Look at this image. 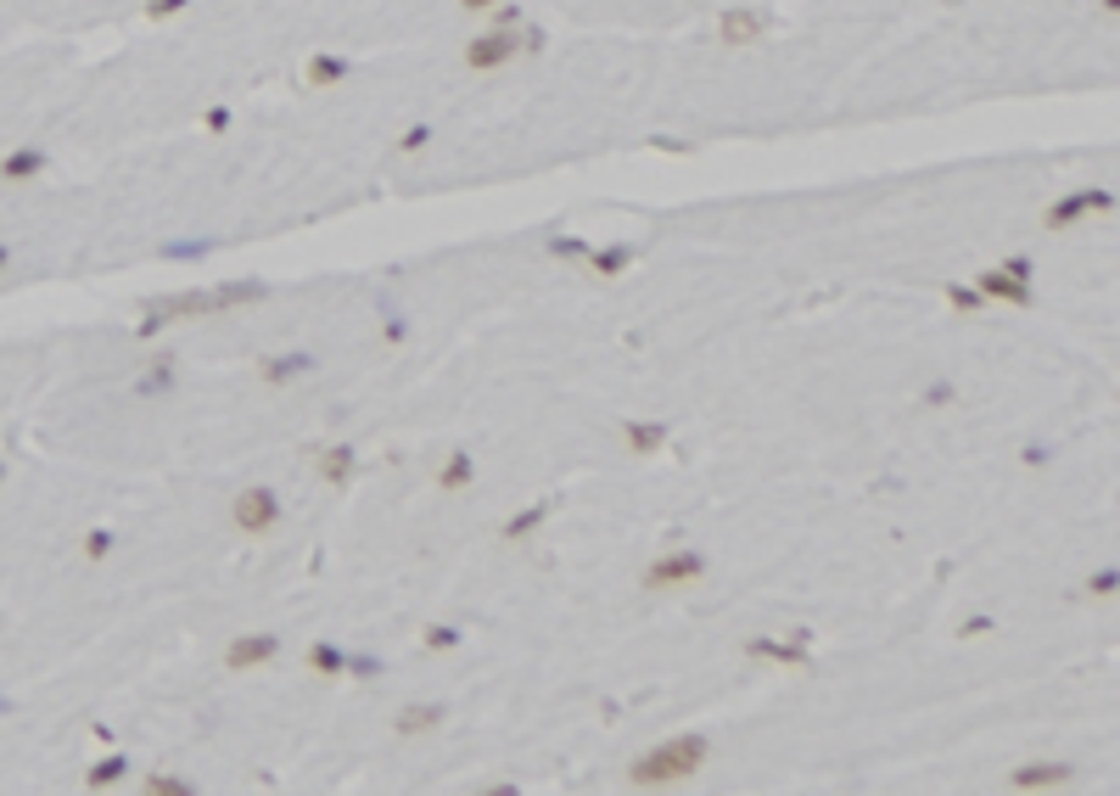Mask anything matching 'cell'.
Segmentation results:
<instances>
[{
  "instance_id": "38",
  "label": "cell",
  "mask_w": 1120,
  "mask_h": 796,
  "mask_svg": "<svg viewBox=\"0 0 1120 796\" xmlns=\"http://www.w3.org/2000/svg\"><path fill=\"white\" fill-rule=\"evenodd\" d=\"M981 634H992V618H969L963 623V639H981Z\"/></svg>"
},
{
  "instance_id": "14",
  "label": "cell",
  "mask_w": 1120,
  "mask_h": 796,
  "mask_svg": "<svg viewBox=\"0 0 1120 796\" xmlns=\"http://www.w3.org/2000/svg\"><path fill=\"white\" fill-rule=\"evenodd\" d=\"M622 443H627V454L650 460V454L667 449V427H661V420H622Z\"/></svg>"
},
{
  "instance_id": "10",
  "label": "cell",
  "mask_w": 1120,
  "mask_h": 796,
  "mask_svg": "<svg viewBox=\"0 0 1120 796\" xmlns=\"http://www.w3.org/2000/svg\"><path fill=\"white\" fill-rule=\"evenodd\" d=\"M975 292H981V298H997V303H1014V309H1031V303H1037L1031 280H1014L1008 269H981V275H975Z\"/></svg>"
},
{
  "instance_id": "30",
  "label": "cell",
  "mask_w": 1120,
  "mask_h": 796,
  "mask_svg": "<svg viewBox=\"0 0 1120 796\" xmlns=\"http://www.w3.org/2000/svg\"><path fill=\"white\" fill-rule=\"evenodd\" d=\"M146 791H152V796H190V785H185V780H169V774H152V780H146Z\"/></svg>"
},
{
  "instance_id": "27",
  "label": "cell",
  "mask_w": 1120,
  "mask_h": 796,
  "mask_svg": "<svg viewBox=\"0 0 1120 796\" xmlns=\"http://www.w3.org/2000/svg\"><path fill=\"white\" fill-rule=\"evenodd\" d=\"M550 253L555 258H589V242L582 237H550Z\"/></svg>"
},
{
  "instance_id": "5",
  "label": "cell",
  "mask_w": 1120,
  "mask_h": 796,
  "mask_svg": "<svg viewBox=\"0 0 1120 796\" xmlns=\"http://www.w3.org/2000/svg\"><path fill=\"white\" fill-rule=\"evenodd\" d=\"M1087 214H1115V192H1109V185H1087V192H1070V197L1048 203L1042 224L1048 230H1076V219H1087Z\"/></svg>"
},
{
  "instance_id": "13",
  "label": "cell",
  "mask_w": 1120,
  "mask_h": 796,
  "mask_svg": "<svg viewBox=\"0 0 1120 796\" xmlns=\"http://www.w3.org/2000/svg\"><path fill=\"white\" fill-rule=\"evenodd\" d=\"M309 370H314V354H269V359H258V382H264V388H280V382L309 377Z\"/></svg>"
},
{
  "instance_id": "42",
  "label": "cell",
  "mask_w": 1120,
  "mask_h": 796,
  "mask_svg": "<svg viewBox=\"0 0 1120 796\" xmlns=\"http://www.w3.org/2000/svg\"><path fill=\"white\" fill-rule=\"evenodd\" d=\"M0 483H7V460H0Z\"/></svg>"
},
{
  "instance_id": "32",
  "label": "cell",
  "mask_w": 1120,
  "mask_h": 796,
  "mask_svg": "<svg viewBox=\"0 0 1120 796\" xmlns=\"http://www.w3.org/2000/svg\"><path fill=\"white\" fill-rule=\"evenodd\" d=\"M952 399H958V388H952V382H931V388H924V404H936V409H942V404H952Z\"/></svg>"
},
{
  "instance_id": "25",
  "label": "cell",
  "mask_w": 1120,
  "mask_h": 796,
  "mask_svg": "<svg viewBox=\"0 0 1120 796\" xmlns=\"http://www.w3.org/2000/svg\"><path fill=\"white\" fill-rule=\"evenodd\" d=\"M113 544H118V539H113L107 528H90V533H84V561H107Z\"/></svg>"
},
{
  "instance_id": "40",
  "label": "cell",
  "mask_w": 1120,
  "mask_h": 796,
  "mask_svg": "<svg viewBox=\"0 0 1120 796\" xmlns=\"http://www.w3.org/2000/svg\"><path fill=\"white\" fill-rule=\"evenodd\" d=\"M460 7H465V12H494L499 0H460Z\"/></svg>"
},
{
  "instance_id": "23",
  "label": "cell",
  "mask_w": 1120,
  "mask_h": 796,
  "mask_svg": "<svg viewBox=\"0 0 1120 796\" xmlns=\"http://www.w3.org/2000/svg\"><path fill=\"white\" fill-rule=\"evenodd\" d=\"M460 639H465V634H460L454 623H431V628L420 634V645H426V650H460Z\"/></svg>"
},
{
  "instance_id": "3",
  "label": "cell",
  "mask_w": 1120,
  "mask_h": 796,
  "mask_svg": "<svg viewBox=\"0 0 1120 796\" xmlns=\"http://www.w3.org/2000/svg\"><path fill=\"white\" fill-rule=\"evenodd\" d=\"M706 578V555L695 544H667L650 567L639 573V589L650 595H672V589H695Z\"/></svg>"
},
{
  "instance_id": "9",
  "label": "cell",
  "mask_w": 1120,
  "mask_h": 796,
  "mask_svg": "<svg viewBox=\"0 0 1120 796\" xmlns=\"http://www.w3.org/2000/svg\"><path fill=\"white\" fill-rule=\"evenodd\" d=\"M767 28H773V18H767L762 7H728V12L717 18V34H723V45H740V51H746V45H757V39H762Z\"/></svg>"
},
{
  "instance_id": "2",
  "label": "cell",
  "mask_w": 1120,
  "mask_h": 796,
  "mask_svg": "<svg viewBox=\"0 0 1120 796\" xmlns=\"http://www.w3.org/2000/svg\"><path fill=\"white\" fill-rule=\"evenodd\" d=\"M712 758V740L706 735H672L661 746H650V752H639L627 763V785H639V791H656V785H678V780H695Z\"/></svg>"
},
{
  "instance_id": "19",
  "label": "cell",
  "mask_w": 1120,
  "mask_h": 796,
  "mask_svg": "<svg viewBox=\"0 0 1120 796\" xmlns=\"http://www.w3.org/2000/svg\"><path fill=\"white\" fill-rule=\"evenodd\" d=\"M354 472H359V454H354L348 443H336V449H325V454H320V477H325L331 488H348V483H354Z\"/></svg>"
},
{
  "instance_id": "37",
  "label": "cell",
  "mask_w": 1120,
  "mask_h": 796,
  "mask_svg": "<svg viewBox=\"0 0 1120 796\" xmlns=\"http://www.w3.org/2000/svg\"><path fill=\"white\" fill-rule=\"evenodd\" d=\"M208 129L224 135V129H230V107H208Z\"/></svg>"
},
{
  "instance_id": "39",
  "label": "cell",
  "mask_w": 1120,
  "mask_h": 796,
  "mask_svg": "<svg viewBox=\"0 0 1120 796\" xmlns=\"http://www.w3.org/2000/svg\"><path fill=\"white\" fill-rule=\"evenodd\" d=\"M12 258H18V253H12V242H0V275H12Z\"/></svg>"
},
{
  "instance_id": "24",
  "label": "cell",
  "mask_w": 1120,
  "mask_h": 796,
  "mask_svg": "<svg viewBox=\"0 0 1120 796\" xmlns=\"http://www.w3.org/2000/svg\"><path fill=\"white\" fill-rule=\"evenodd\" d=\"M947 303H952V309H963V314H975L986 298H981L975 287H963V280H947Z\"/></svg>"
},
{
  "instance_id": "21",
  "label": "cell",
  "mask_w": 1120,
  "mask_h": 796,
  "mask_svg": "<svg viewBox=\"0 0 1120 796\" xmlns=\"http://www.w3.org/2000/svg\"><path fill=\"white\" fill-rule=\"evenodd\" d=\"M471 477H476V460H471L465 449H454V454H449L443 465H437V488H443V494H454V488H465Z\"/></svg>"
},
{
  "instance_id": "4",
  "label": "cell",
  "mask_w": 1120,
  "mask_h": 796,
  "mask_svg": "<svg viewBox=\"0 0 1120 796\" xmlns=\"http://www.w3.org/2000/svg\"><path fill=\"white\" fill-rule=\"evenodd\" d=\"M230 522L247 533V539H269L280 522H286V505L275 488H241L235 505H230Z\"/></svg>"
},
{
  "instance_id": "34",
  "label": "cell",
  "mask_w": 1120,
  "mask_h": 796,
  "mask_svg": "<svg viewBox=\"0 0 1120 796\" xmlns=\"http://www.w3.org/2000/svg\"><path fill=\"white\" fill-rule=\"evenodd\" d=\"M348 673H354V679H376V673H381V657H348Z\"/></svg>"
},
{
  "instance_id": "35",
  "label": "cell",
  "mask_w": 1120,
  "mask_h": 796,
  "mask_svg": "<svg viewBox=\"0 0 1120 796\" xmlns=\"http://www.w3.org/2000/svg\"><path fill=\"white\" fill-rule=\"evenodd\" d=\"M1115 584H1120V573H1115V567H1104V573H1098V578H1093V584H1087V589H1093V595H1104V600H1109V595H1115Z\"/></svg>"
},
{
  "instance_id": "29",
  "label": "cell",
  "mask_w": 1120,
  "mask_h": 796,
  "mask_svg": "<svg viewBox=\"0 0 1120 796\" xmlns=\"http://www.w3.org/2000/svg\"><path fill=\"white\" fill-rule=\"evenodd\" d=\"M521 23H527V12L516 7V0H499L494 7V28H521Z\"/></svg>"
},
{
  "instance_id": "6",
  "label": "cell",
  "mask_w": 1120,
  "mask_h": 796,
  "mask_svg": "<svg viewBox=\"0 0 1120 796\" xmlns=\"http://www.w3.org/2000/svg\"><path fill=\"white\" fill-rule=\"evenodd\" d=\"M516 57H521V28H488V34H476L465 45V68L471 73H494V68H505Z\"/></svg>"
},
{
  "instance_id": "16",
  "label": "cell",
  "mask_w": 1120,
  "mask_h": 796,
  "mask_svg": "<svg viewBox=\"0 0 1120 796\" xmlns=\"http://www.w3.org/2000/svg\"><path fill=\"white\" fill-rule=\"evenodd\" d=\"M303 662H309V673H320V679H348V650L336 645V639H314V645L303 650Z\"/></svg>"
},
{
  "instance_id": "31",
  "label": "cell",
  "mask_w": 1120,
  "mask_h": 796,
  "mask_svg": "<svg viewBox=\"0 0 1120 796\" xmlns=\"http://www.w3.org/2000/svg\"><path fill=\"white\" fill-rule=\"evenodd\" d=\"M426 140H431V124H409V129L399 135V152H420Z\"/></svg>"
},
{
  "instance_id": "41",
  "label": "cell",
  "mask_w": 1120,
  "mask_h": 796,
  "mask_svg": "<svg viewBox=\"0 0 1120 796\" xmlns=\"http://www.w3.org/2000/svg\"><path fill=\"white\" fill-rule=\"evenodd\" d=\"M0 718H12V695H0Z\"/></svg>"
},
{
  "instance_id": "33",
  "label": "cell",
  "mask_w": 1120,
  "mask_h": 796,
  "mask_svg": "<svg viewBox=\"0 0 1120 796\" xmlns=\"http://www.w3.org/2000/svg\"><path fill=\"white\" fill-rule=\"evenodd\" d=\"M997 269H1008L1014 280H1031V275H1037V264H1031L1026 253H1014V258H1008V264H997Z\"/></svg>"
},
{
  "instance_id": "7",
  "label": "cell",
  "mask_w": 1120,
  "mask_h": 796,
  "mask_svg": "<svg viewBox=\"0 0 1120 796\" xmlns=\"http://www.w3.org/2000/svg\"><path fill=\"white\" fill-rule=\"evenodd\" d=\"M751 662H778V668H807L812 662V628H790L785 639H746Z\"/></svg>"
},
{
  "instance_id": "11",
  "label": "cell",
  "mask_w": 1120,
  "mask_h": 796,
  "mask_svg": "<svg viewBox=\"0 0 1120 796\" xmlns=\"http://www.w3.org/2000/svg\"><path fill=\"white\" fill-rule=\"evenodd\" d=\"M45 169H51V152L45 147H12L7 158H0V185H28V180H39Z\"/></svg>"
},
{
  "instance_id": "1",
  "label": "cell",
  "mask_w": 1120,
  "mask_h": 796,
  "mask_svg": "<svg viewBox=\"0 0 1120 796\" xmlns=\"http://www.w3.org/2000/svg\"><path fill=\"white\" fill-rule=\"evenodd\" d=\"M269 298V280H224V287H190V292H169V298H146L140 303V337H158L163 325H185V320H208L241 303Z\"/></svg>"
},
{
  "instance_id": "22",
  "label": "cell",
  "mask_w": 1120,
  "mask_h": 796,
  "mask_svg": "<svg viewBox=\"0 0 1120 796\" xmlns=\"http://www.w3.org/2000/svg\"><path fill=\"white\" fill-rule=\"evenodd\" d=\"M124 774H129V758L113 752V758H102V763H90V769H84V785H90V791H107V785H118Z\"/></svg>"
},
{
  "instance_id": "18",
  "label": "cell",
  "mask_w": 1120,
  "mask_h": 796,
  "mask_svg": "<svg viewBox=\"0 0 1120 796\" xmlns=\"http://www.w3.org/2000/svg\"><path fill=\"white\" fill-rule=\"evenodd\" d=\"M437 724H443V701H409V707H399V718H393L399 735H426Z\"/></svg>"
},
{
  "instance_id": "12",
  "label": "cell",
  "mask_w": 1120,
  "mask_h": 796,
  "mask_svg": "<svg viewBox=\"0 0 1120 796\" xmlns=\"http://www.w3.org/2000/svg\"><path fill=\"white\" fill-rule=\"evenodd\" d=\"M1076 769L1070 763H1026V769H1008V791H1053V785H1070Z\"/></svg>"
},
{
  "instance_id": "8",
  "label": "cell",
  "mask_w": 1120,
  "mask_h": 796,
  "mask_svg": "<svg viewBox=\"0 0 1120 796\" xmlns=\"http://www.w3.org/2000/svg\"><path fill=\"white\" fill-rule=\"evenodd\" d=\"M280 657V634H235L224 645V668L230 673H247V668H269Z\"/></svg>"
},
{
  "instance_id": "28",
  "label": "cell",
  "mask_w": 1120,
  "mask_h": 796,
  "mask_svg": "<svg viewBox=\"0 0 1120 796\" xmlns=\"http://www.w3.org/2000/svg\"><path fill=\"white\" fill-rule=\"evenodd\" d=\"M185 7H190V0H146V18H152V23H169V18H180Z\"/></svg>"
},
{
  "instance_id": "26",
  "label": "cell",
  "mask_w": 1120,
  "mask_h": 796,
  "mask_svg": "<svg viewBox=\"0 0 1120 796\" xmlns=\"http://www.w3.org/2000/svg\"><path fill=\"white\" fill-rule=\"evenodd\" d=\"M169 388H174V365H158L140 377V393H169Z\"/></svg>"
},
{
  "instance_id": "17",
  "label": "cell",
  "mask_w": 1120,
  "mask_h": 796,
  "mask_svg": "<svg viewBox=\"0 0 1120 796\" xmlns=\"http://www.w3.org/2000/svg\"><path fill=\"white\" fill-rule=\"evenodd\" d=\"M348 68H354L348 57H336V51H314V57H309V68H303V84H309V90H331V84H343V79H348Z\"/></svg>"
},
{
  "instance_id": "36",
  "label": "cell",
  "mask_w": 1120,
  "mask_h": 796,
  "mask_svg": "<svg viewBox=\"0 0 1120 796\" xmlns=\"http://www.w3.org/2000/svg\"><path fill=\"white\" fill-rule=\"evenodd\" d=\"M386 343H409V325H404V314H386Z\"/></svg>"
},
{
  "instance_id": "20",
  "label": "cell",
  "mask_w": 1120,
  "mask_h": 796,
  "mask_svg": "<svg viewBox=\"0 0 1120 796\" xmlns=\"http://www.w3.org/2000/svg\"><path fill=\"white\" fill-rule=\"evenodd\" d=\"M550 510H555L550 499H532L527 510H516V517L505 522V539H510V544H516V539H532V533H539V528L550 522Z\"/></svg>"
},
{
  "instance_id": "15",
  "label": "cell",
  "mask_w": 1120,
  "mask_h": 796,
  "mask_svg": "<svg viewBox=\"0 0 1120 796\" xmlns=\"http://www.w3.org/2000/svg\"><path fill=\"white\" fill-rule=\"evenodd\" d=\"M633 258H639V247H633V242H611V247H589V258H582V264H589L600 280H616V275L633 269Z\"/></svg>"
}]
</instances>
